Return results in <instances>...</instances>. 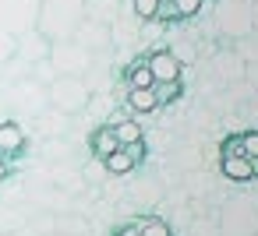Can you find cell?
Segmentation results:
<instances>
[{
  "mask_svg": "<svg viewBox=\"0 0 258 236\" xmlns=\"http://www.w3.org/2000/svg\"><path fill=\"white\" fill-rule=\"evenodd\" d=\"M202 4H205V0H173V8H177L180 18H195L202 11Z\"/></svg>",
  "mask_w": 258,
  "mask_h": 236,
  "instance_id": "13",
  "label": "cell"
},
{
  "mask_svg": "<svg viewBox=\"0 0 258 236\" xmlns=\"http://www.w3.org/2000/svg\"><path fill=\"white\" fill-rule=\"evenodd\" d=\"M159 4H163V0H131L135 15H138V18H145V22H152V18L159 15Z\"/></svg>",
  "mask_w": 258,
  "mask_h": 236,
  "instance_id": "11",
  "label": "cell"
},
{
  "mask_svg": "<svg viewBox=\"0 0 258 236\" xmlns=\"http://www.w3.org/2000/svg\"><path fill=\"white\" fill-rule=\"evenodd\" d=\"M8 173H11V159L0 155V180H8Z\"/></svg>",
  "mask_w": 258,
  "mask_h": 236,
  "instance_id": "15",
  "label": "cell"
},
{
  "mask_svg": "<svg viewBox=\"0 0 258 236\" xmlns=\"http://www.w3.org/2000/svg\"><path fill=\"white\" fill-rule=\"evenodd\" d=\"M127 88H152L156 81H152V71H149V64L145 60H135L131 67H127Z\"/></svg>",
  "mask_w": 258,
  "mask_h": 236,
  "instance_id": "7",
  "label": "cell"
},
{
  "mask_svg": "<svg viewBox=\"0 0 258 236\" xmlns=\"http://www.w3.org/2000/svg\"><path fill=\"white\" fill-rule=\"evenodd\" d=\"M240 152L258 162V131H244V134H240Z\"/></svg>",
  "mask_w": 258,
  "mask_h": 236,
  "instance_id": "12",
  "label": "cell"
},
{
  "mask_svg": "<svg viewBox=\"0 0 258 236\" xmlns=\"http://www.w3.org/2000/svg\"><path fill=\"white\" fill-rule=\"evenodd\" d=\"M113 134H117V141L120 145H135V141H142L145 134H142V127L135 124V120H120V124H113Z\"/></svg>",
  "mask_w": 258,
  "mask_h": 236,
  "instance_id": "10",
  "label": "cell"
},
{
  "mask_svg": "<svg viewBox=\"0 0 258 236\" xmlns=\"http://www.w3.org/2000/svg\"><path fill=\"white\" fill-rule=\"evenodd\" d=\"M149 71H152V81H180V74H184V64L177 60V53H170V50H156V53H149Z\"/></svg>",
  "mask_w": 258,
  "mask_h": 236,
  "instance_id": "3",
  "label": "cell"
},
{
  "mask_svg": "<svg viewBox=\"0 0 258 236\" xmlns=\"http://www.w3.org/2000/svg\"><path fill=\"white\" fill-rule=\"evenodd\" d=\"M152 88H156L159 106H170V102H177V99L184 95V81H156Z\"/></svg>",
  "mask_w": 258,
  "mask_h": 236,
  "instance_id": "9",
  "label": "cell"
},
{
  "mask_svg": "<svg viewBox=\"0 0 258 236\" xmlns=\"http://www.w3.org/2000/svg\"><path fill=\"white\" fill-rule=\"evenodd\" d=\"M142 162H145V138H142V141H135V145H120L113 155H106V159H103L106 173H113V176H124V173L138 169Z\"/></svg>",
  "mask_w": 258,
  "mask_h": 236,
  "instance_id": "1",
  "label": "cell"
},
{
  "mask_svg": "<svg viewBox=\"0 0 258 236\" xmlns=\"http://www.w3.org/2000/svg\"><path fill=\"white\" fill-rule=\"evenodd\" d=\"M135 225L142 229V236H173L170 222H163L159 215H142V218H135Z\"/></svg>",
  "mask_w": 258,
  "mask_h": 236,
  "instance_id": "8",
  "label": "cell"
},
{
  "mask_svg": "<svg viewBox=\"0 0 258 236\" xmlns=\"http://www.w3.org/2000/svg\"><path fill=\"white\" fill-rule=\"evenodd\" d=\"M219 173L233 183H247V180H258V162L247 159L244 152H226L219 155Z\"/></svg>",
  "mask_w": 258,
  "mask_h": 236,
  "instance_id": "2",
  "label": "cell"
},
{
  "mask_svg": "<svg viewBox=\"0 0 258 236\" xmlns=\"http://www.w3.org/2000/svg\"><path fill=\"white\" fill-rule=\"evenodd\" d=\"M113 236H142V229H138L135 222H127V225H117V229H113Z\"/></svg>",
  "mask_w": 258,
  "mask_h": 236,
  "instance_id": "14",
  "label": "cell"
},
{
  "mask_svg": "<svg viewBox=\"0 0 258 236\" xmlns=\"http://www.w3.org/2000/svg\"><path fill=\"white\" fill-rule=\"evenodd\" d=\"M127 109H135L138 116H145V113H156V109H159L156 88H131V92H127Z\"/></svg>",
  "mask_w": 258,
  "mask_h": 236,
  "instance_id": "6",
  "label": "cell"
},
{
  "mask_svg": "<svg viewBox=\"0 0 258 236\" xmlns=\"http://www.w3.org/2000/svg\"><path fill=\"white\" fill-rule=\"evenodd\" d=\"M120 148V141H117V134H113V124H106V127H96L92 131V155L103 162L106 155H113Z\"/></svg>",
  "mask_w": 258,
  "mask_h": 236,
  "instance_id": "5",
  "label": "cell"
},
{
  "mask_svg": "<svg viewBox=\"0 0 258 236\" xmlns=\"http://www.w3.org/2000/svg\"><path fill=\"white\" fill-rule=\"evenodd\" d=\"M25 152V131L18 127V124H0V155H8V159H15V155H22Z\"/></svg>",
  "mask_w": 258,
  "mask_h": 236,
  "instance_id": "4",
  "label": "cell"
}]
</instances>
